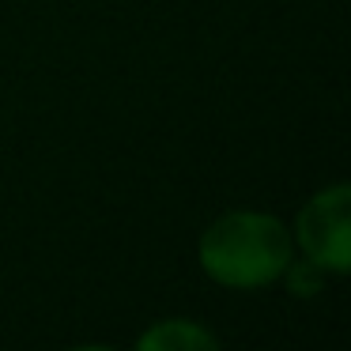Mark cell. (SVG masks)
<instances>
[{
	"label": "cell",
	"mask_w": 351,
	"mask_h": 351,
	"mask_svg": "<svg viewBox=\"0 0 351 351\" xmlns=\"http://www.w3.org/2000/svg\"><path fill=\"white\" fill-rule=\"evenodd\" d=\"M291 238L283 223L261 212H230L200 238V265L230 287H257L287 268Z\"/></svg>",
	"instance_id": "1"
},
{
	"label": "cell",
	"mask_w": 351,
	"mask_h": 351,
	"mask_svg": "<svg viewBox=\"0 0 351 351\" xmlns=\"http://www.w3.org/2000/svg\"><path fill=\"white\" fill-rule=\"evenodd\" d=\"M298 238L313 265L325 272H343L348 268V185L325 189L306 204L298 219Z\"/></svg>",
	"instance_id": "2"
},
{
	"label": "cell",
	"mask_w": 351,
	"mask_h": 351,
	"mask_svg": "<svg viewBox=\"0 0 351 351\" xmlns=\"http://www.w3.org/2000/svg\"><path fill=\"white\" fill-rule=\"evenodd\" d=\"M140 348L155 351H193V348H215V340L193 321H162L152 332L140 336Z\"/></svg>",
	"instance_id": "3"
},
{
	"label": "cell",
	"mask_w": 351,
	"mask_h": 351,
	"mask_svg": "<svg viewBox=\"0 0 351 351\" xmlns=\"http://www.w3.org/2000/svg\"><path fill=\"white\" fill-rule=\"evenodd\" d=\"M287 283L295 295H313V291H321V283H325V268L313 265V261H287Z\"/></svg>",
	"instance_id": "4"
}]
</instances>
